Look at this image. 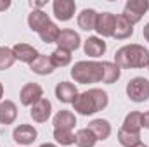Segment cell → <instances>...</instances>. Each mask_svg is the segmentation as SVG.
<instances>
[{
	"instance_id": "cell-1",
	"label": "cell",
	"mask_w": 149,
	"mask_h": 147,
	"mask_svg": "<svg viewBox=\"0 0 149 147\" xmlns=\"http://www.w3.org/2000/svg\"><path fill=\"white\" fill-rule=\"evenodd\" d=\"M114 64L120 69H132V68H148L149 66V50L144 45L130 43L116 50Z\"/></svg>"
},
{
	"instance_id": "cell-2",
	"label": "cell",
	"mask_w": 149,
	"mask_h": 147,
	"mask_svg": "<svg viewBox=\"0 0 149 147\" xmlns=\"http://www.w3.org/2000/svg\"><path fill=\"white\" fill-rule=\"evenodd\" d=\"M109 99H108V94L101 88H90L87 92H81L78 94V97L74 99L73 107L76 112L83 114V116H90V114H95L99 111L106 109Z\"/></svg>"
},
{
	"instance_id": "cell-3",
	"label": "cell",
	"mask_w": 149,
	"mask_h": 147,
	"mask_svg": "<svg viewBox=\"0 0 149 147\" xmlns=\"http://www.w3.org/2000/svg\"><path fill=\"white\" fill-rule=\"evenodd\" d=\"M71 76L76 83H101L102 81V66L95 61H78L71 68Z\"/></svg>"
},
{
	"instance_id": "cell-4",
	"label": "cell",
	"mask_w": 149,
	"mask_h": 147,
	"mask_svg": "<svg viewBox=\"0 0 149 147\" xmlns=\"http://www.w3.org/2000/svg\"><path fill=\"white\" fill-rule=\"evenodd\" d=\"M127 97L132 102H146L149 99V80L135 76L127 83Z\"/></svg>"
},
{
	"instance_id": "cell-5",
	"label": "cell",
	"mask_w": 149,
	"mask_h": 147,
	"mask_svg": "<svg viewBox=\"0 0 149 147\" xmlns=\"http://www.w3.org/2000/svg\"><path fill=\"white\" fill-rule=\"evenodd\" d=\"M149 9V2L148 0H128L125 3V9H123V16L132 23H139L142 19V16L148 12Z\"/></svg>"
},
{
	"instance_id": "cell-6",
	"label": "cell",
	"mask_w": 149,
	"mask_h": 147,
	"mask_svg": "<svg viewBox=\"0 0 149 147\" xmlns=\"http://www.w3.org/2000/svg\"><path fill=\"white\" fill-rule=\"evenodd\" d=\"M43 97V90L38 83H26L23 88H21V94H19V99H21V104L23 106H33L35 102H38L40 99Z\"/></svg>"
},
{
	"instance_id": "cell-7",
	"label": "cell",
	"mask_w": 149,
	"mask_h": 147,
	"mask_svg": "<svg viewBox=\"0 0 149 147\" xmlns=\"http://www.w3.org/2000/svg\"><path fill=\"white\" fill-rule=\"evenodd\" d=\"M114 24H116V16L114 14H111V12H101V14H97L95 31L101 37H113Z\"/></svg>"
},
{
	"instance_id": "cell-8",
	"label": "cell",
	"mask_w": 149,
	"mask_h": 147,
	"mask_svg": "<svg viewBox=\"0 0 149 147\" xmlns=\"http://www.w3.org/2000/svg\"><path fill=\"white\" fill-rule=\"evenodd\" d=\"M37 135H38L37 130H35V126H31V125H19V126H16L14 132H12L14 142L21 144V146H30V144H33V142L37 140Z\"/></svg>"
},
{
	"instance_id": "cell-9",
	"label": "cell",
	"mask_w": 149,
	"mask_h": 147,
	"mask_svg": "<svg viewBox=\"0 0 149 147\" xmlns=\"http://www.w3.org/2000/svg\"><path fill=\"white\" fill-rule=\"evenodd\" d=\"M52 10H54V16L59 21H70L74 16L76 3H74L73 0H54Z\"/></svg>"
},
{
	"instance_id": "cell-10",
	"label": "cell",
	"mask_w": 149,
	"mask_h": 147,
	"mask_svg": "<svg viewBox=\"0 0 149 147\" xmlns=\"http://www.w3.org/2000/svg\"><path fill=\"white\" fill-rule=\"evenodd\" d=\"M57 47L59 49H64L68 52H73L80 47L81 40H80V35L74 31V30H61L59 33V38H57Z\"/></svg>"
},
{
	"instance_id": "cell-11",
	"label": "cell",
	"mask_w": 149,
	"mask_h": 147,
	"mask_svg": "<svg viewBox=\"0 0 149 147\" xmlns=\"http://www.w3.org/2000/svg\"><path fill=\"white\" fill-rule=\"evenodd\" d=\"M56 97L63 104H73L74 99L78 97V88L70 81H61L56 85Z\"/></svg>"
},
{
	"instance_id": "cell-12",
	"label": "cell",
	"mask_w": 149,
	"mask_h": 147,
	"mask_svg": "<svg viewBox=\"0 0 149 147\" xmlns=\"http://www.w3.org/2000/svg\"><path fill=\"white\" fill-rule=\"evenodd\" d=\"M50 112H52V104L49 99L42 97L38 102H35L31 106V111H30V116L33 118V121L37 123H45L49 118H50Z\"/></svg>"
},
{
	"instance_id": "cell-13",
	"label": "cell",
	"mask_w": 149,
	"mask_h": 147,
	"mask_svg": "<svg viewBox=\"0 0 149 147\" xmlns=\"http://www.w3.org/2000/svg\"><path fill=\"white\" fill-rule=\"evenodd\" d=\"M12 54L17 61L21 62H26V64H31L38 55V50L33 47V45H28V43H16L12 47Z\"/></svg>"
},
{
	"instance_id": "cell-14",
	"label": "cell",
	"mask_w": 149,
	"mask_h": 147,
	"mask_svg": "<svg viewBox=\"0 0 149 147\" xmlns=\"http://www.w3.org/2000/svg\"><path fill=\"white\" fill-rule=\"evenodd\" d=\"M134 35V24L123 16H116V24H114V33H113V38L116 40H125V38H130Z\"/></svg>"
},
{
	"instance_id": "cell-15",
	"label": "cell",
	"mask_w": 149,
	"mask_h": 147,
	"mask_svg": "<svg viewBox=\"0 0 149 147\" xmlns=\"http://www.w3.org/2000/svg\"><path fill=\"white\" fill-rule=\"evenodd\" d=\"M83 50L88 57H101L106 52V42L99 37H88L85 40Z\"/></svg>"
},
{
	"instance_id": "cell-16",
	"label": "cell",
	"mask_w": 149,
	"mask_h": 147,
	"mask_svg": "<svg viewBox=\"0 0 149 147\" xmlns=\"http://www.w3.org/2000/svg\"><path fill=\"white\" fill-rule=\"evenodd\" d=\"M74 125H76V118L71 111H59L56 116H54V128L56 130H70L73 132Z\"/></svg>"
},
{
	"instance_id": "cell-17",
	"label": "cell",
	"mask_w": 149,
	"mask_h": 147,
	"mask_svg": "<svg viewBox=\"0 0 149 147\" xmlns=\"http://www.w3.org/2000/svg\"><path fill=\"white\" fill-rule=\"evenodd\" d=\"M87 128L95 135L97 140H106L111 135V125H109L108 119H102V118L101 119H92Z\"/></svg>"
},
{
	"instance_id": "cell-18",
	"label": "cell",
	"mask_w": 149,
	"mask_h": 147,
	"mask_svg": "<svg viewBox=\"0 0 149 147\" xmlns=\"http://www.w3.org/2000/svg\"><path fill=\"white\" fill-rule=\"evenodd\" d=\"M30 69L33 71V73L40 74V76H47V74H50L56 68H54V64H52V61H50V55H38L37 59L30 64Z\"/></svg>"
},
{
	"instance_id": "cell-19",
	"label": "cell",
	"mask_w": 149,
	"mask_h": 147,
	"mask_svg": "<svg viewBox=\"0 0 149 147\" xmlns=\"http://www.w3.org/2000/svg\"><path fill=\"white\" fill-rule=\"evenodd\" d=\"M17 118V107L12 101H2L0 102V123L2 125H12Z\"/></svg>"
},
{
	"instance_id": "cell-20",
	"label": "cell",
	"mask_w": 149,
	"mask_h": 147,
	"mask_svg": "<svg viewBox=\"0 0 149 147\" xmlns=\"http://www.w3.org/2000/svg\"><path fill=\"white\" fill-rule=\"evenodd\" d=\"M97 14L94 9H83L80 14H78V26L85 31H90V30H95V21H97Z\"/></svg>"
},
{
	"instance_id": "cell-21",
	"label": "cell",
	"mask_w": 149,
	"mask_h": 147,
	"mask_svg": "<svg viewBox=\"0 0 149 147\" xmlns=\"http://www.w3.org/2000/svg\"><path fill=\"white\" fill-rule=\"evenodd\" d=\"M123 130L127 132H132V133H141V128H142V112L139 111H132L125 116V121H123Z\"/></svg>"
},
{
	"instance_id": "cell-22",
	"label": "cell",
	"mask_w": 149,
	"mask_h": 147,
	"mask_svg": "<svg viewBox=\"0 0 149 147\" xmlns=\"http://www.w3.org/2000/svg\"><path fill=\"white\" fill-rule=\"evenodd\" d=\"M49 23H50V17H49V14H45L43 10H33V12L28 16V26H30L31 31L40 33V30H42L43 26H47Z\"/></svg>"
},
{
	"instance_id": "cell-23",
	"label": "cell",
	"mask_w": 149,
	"mask_h": 147,
	"mask_svg": "<svg viewBox=\"0 0 149 147\" xmlns=\"http://www.w3.org/2000/svg\"><path fill=\"white\" fill-rule=\"evenodd\" d=\"M101 66H102V83L111 85V83H114V81H118V80H120L121 69H120L114 62L102 61V62H101Z\"/></svg>"
},
{
	"instance_id": "cell-24",
	"label": "cell",
	"mask_w": 149,
	"mask_h": 147,
	"mask_svg": "<svg viewBox=\"0 0 149 147\" xmlns=\"http://www.w3.org/2000/svg\"><path fill=\"white\" fill-rule=\"evenodd\" d=\"M118 142L123 147H137L141 146V133H132V132H127L123 128L118 130Z\"/></svg>"
},
{
	"instance_id": "cell-25",
	"label": "cell",
	"mask_w": 149,
	"mask_h": 147,
	"mask_svg": "<svg viewBox=\"0 0 149 147\" xmlns=\"http://www.w3.org/2000/svg\"><path fill=\"white\" fill-rule=\"evenodd\" d=\"M95 142H97V139H95V135L88 128H81L74 135V144L78 147H94Z\"/></svg>"
},
{
	"instance_id": "cell-26",
	"label": "cell",
	"mask_w": 149,
	"mask_h": 147,
	"mask_svg": "<svg viewBox=\"0 0 149 147\" xmlns=\"http://www.w3.org/2000/svg\"><path fill=\"white\" fill-rule=\"evenodd\" d=\"M59 33H61V30L57 28V24L50 21L47 26H43V28L40 30L38 35L42 38V42H45V43H56L57 38H59Z\"/></svg>"
},
{
	"instance_id": "cell-27",
	"label": "cell",
	"mask_w": 149,
	"mask_h": 147,
	"mask_svg": "<svg viewBox=\"0 0 149 147\" xmlns=\"http://www.w3.org/2000/svg\"><path fill=\"white\" fill-rule=\"evenodd\" d=\"M50 61H52L54 68H66V66L71 62V52H68V50L57 47V49L50 54Z\"/></svg>"
},
{
	"instance_id": "cell-28",
	"label": "cell",
	"mask_w": 149,
	"mask_h": 147,
	"mask_svg": "<svg viewBox=\"0 0 149 147\" xmlns=\"http://www.w3.org/2000/svg\"><path fill=\"white\" fill-rule=\"evenodd\" d=\"M16 57L12 54V49L9 47H0V71L3 69H9L12 64H14Z\"/></svg>"
},
{
	"instance_id": "cell-29",
	"label": "cell",
	"mask_w": 149,
	"mask_h": 147,
	"mask_svg": "<svg viewBox=\"0 0 149 147\" xmlns=\"http://www.w3.org/2000/svg\"><path fill=\"white\" fill-rule=\"evenodd\" d=\"M54 139L61 146H73L74 144V133L70 130H56L54 128Z\"/></svg>"
},
{
	"instance_id": "cell-30",
	"label": "cell",
	"mask_w": 149,
	"mask_h": 147,
	"mask_svg": "<svg viewBox=\"0 0 149 147\" xmlns=\"http://www.w3.org/2000/svg\"><path fill=\"white\" fill-rule=\"evenodd\" d=\"M142 128H148L149 130V111H146L142 114Z\"/></svg>"
},
{
	"instance_id": "cell-31",
	"label": "cell",
	"mask_w": 149,
	"mask_h": 147,
	"mask_svg": "<svg viewBox=\"0 0 149 147\" xmlns=\"http://www.w3.org/2000/svg\"><path fill=\"white\" fill-rule=\"evenodd\" d=\"M9 7H10V0H0V12L7 10Z\"/></svg>"
},
{
	"instance_id": "cell-32",
	"label": "cell",
	"mask_w": 149,
	"mask_h": 147,
	"mask_svg": "<svg viewBox=\"0 0 149 147\" xmlns=\"http://www.w3.org/2000/svg\"><path fill=\"white\" fill-rule=\"evenodd\" d=\"M142 35H144V38H146V42H149V23L142 28Z\"/></svg>"
},
{
	"instance_id": "cell-33",
	"label": "cell",
	"mask_w": 149,
	"mask_h": 147,
	"mask_svg": "<svg viewBox=\"0 0 149 147\" xmlns=\"http://www.w3.org/2000/svg\"><path fill=\"white\" fill-rule=\"evenodd\" d=\"M47 2H31V5H35V7H42V5H45Z\"/></svg>"
},
{
	"instance_id": "cell-34",
	"label": "cell",
	"mask_w": 149,
	"mask_h": 147,
	"mask_svg": "<svg viewBox=\"0 0 149 147\" xmlns=\"http://www.w3.org/2000/svg\"><path fill=\"white\" fill-rule=\"evenodd\" d=\"M2 97H3V85L0 83V102H2Z\"/></svg>"
},
{
	"instance_id": "cell-35",
	"label": "cell",
	"mask_w": 149,
	"mask_h": 147,
	"mask_svg": "<svg viewBox=\"0 0 149 147\" xmlns=\"http://www.w3.org/2000/svg\"><path fill=\"white\" fill-rule=\"evenodd\" d=\"M40 147H57V146H54V144H42Z\"/></svg>"
},
{
	"instance_id": "cell-36",
	"label": "cell",
	"mask_w": 149,
	"mask_h": 147,
	"mask_svg": "<svg viewBox=\"0 0 149 147\" xmlns=\"http://www.w3.org/2000/svg\"><path fill=\"white\" fill-rule=\"evenodd\" d=\"M137 147H148V146H144V144H141V146H137Z\"/></svg>"
},
{
	"instance_id": "cell-37",
	"label": "cell",
	"mask_w": 149,
	"mask_h": 147,
	"mask_svg": "<svg viewBox=\"0 0 149 147\" xmlns=\"http://www.w3.org/2000/svg\"><path fill=\"white\" fill-rule=\"evenodd\" d=\"M148 68H149V66H148Z\"/></svg>"
}]
</instances>
